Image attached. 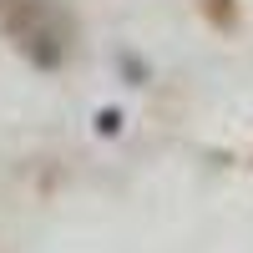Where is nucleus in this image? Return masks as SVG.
Segmentation results:
<instances>
[{
    "mask_svg": "<svg viewBox=\"0 0 253 253\" xmlns=\"http://www.w3.org/2000/svg\"><path fill=\"white\" fill-rule=\"evenodd\" d=\"M5 31L36 66H61L71 46V15L61 0H5Z\"/></svg>",
    "mask_w": 253,
    "mask_h": 253,
    "instance_id": "obj_1",
    "label": "nucleus"
}]
</instances>
